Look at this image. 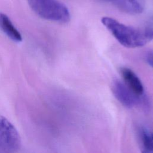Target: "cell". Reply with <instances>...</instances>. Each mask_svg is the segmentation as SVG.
I'll use <instances>...</instances> for the list:
<instances>
[{
  "mask_svg": "<svg viewBox=\"0 0 153 153\" xmlns=\"http://www.w3.org/2000/svg\"><path fill=\"white\" fill-rule=\"evenodd\" d=\"M20 145V137L15 127L0 115V153H16Z\"/></svg>",
  "mask_w": 153,
  "mask_h": 153,
  "instance_id": "cell-3",
  "label": "cell"
},
{
  "mask_svg": "<svg viewBox=\"0 0 153 153\" xmlns=\"http://www.w3.org/2000/svg\"><path fill=\"white\" fill-rule=\"evenodd\" d=\"M110 3L118 10L130 14H138L143 12L145 0H102Z\"/></svg>",
  "mask_w": 153,
  "mask_h": 153,
  "instance_id": "cell-6",
  "label": "cell"
},
{
  "mask_svg": "<svg viewBox=\"0 0 153 153\" xmlns=\"http://www.w3.org/2000/svg\"><path fill=\"white\" fill-rule=\"evenodd\" d=\"M0 29L13 41H22V35L14 26L10 19L2 13H0Z\"/></svg>",
  "mask_w": 153,
  "mask_h": 153,
  "instance_id": "cell-8",
  "label": "cell"
},
{
  "mask_svg": "<svg viewBox=\"0 0 153 153\" xmlns=\"http://www.w3.org/2000/svg\"><path fill=\"white\" fill-rule=\"evenodd\" d=\"M111 90L115 97L124 106L132 108L137 105L146 106L148 100L145 96L139 97L134 94L123 81L116 79L111 84Z\"/></svg>",
  "mask_w": 153,
  "mask_h": 153,
  "instance_id": "cell-4",
  "label": "cell"
},
{
  "mask_svg": "<svg viewBox=\"0 0 153 153\" xmlns=\"http://www.w3.org/2000/svg\"><path fill=\"white\" fill-rule=\"evenodd\" d=\"M32 10L41 17L59 23L70 20L68 7L57 0H27Z\"/></svg>",
  "mask_w": 153,
  "mask_h": 153,
  "instance_id": "cell-2",
  "label": "cell"
},
{
  "mask_svg": "<svg viewBox=\"0 0 153 153\" xmlns=\"http://www.w3.org/2000/svg\"><path fill=\"white\" fill-rule=\"evenodd\" d=\"M120 74L124 83L134 94L139 97L145 96L142 81L131 69L122 68L120 69Z\"/></svg>",
  "mask_w": 153,
  "mask_h": 153,
  "instance_id": "cell-5",
  "label": "cell"
},
{
  "mask_svg": "<svg viewBox=\"0 0 153 153\" xmlns=\"http://www.w3.org/2000/svg\"><path fill=\"white\" fill-rule=\"evenodd\" d=\"M137 135L141 153H153V132L145 127L140 126Z\"/></svg>",
  "mask_w": 153,
  "mask_h": 153,
  "instance_id": "cell-7",
  "label": "cell"
},
{
  "mask_svg": "<svg viewBox=\"0 0 153 153\" xmlns=\"http://www.w3.org/2000/svg\"><path fill=\"white\" fill-rule=\"evenodd\" d=\"M101 22L117 41L126 48L140 47L153 39L151 27H134L109 17H102Z\"/></svg>",
  "mask_w": 153,
  "mask_h": 153,
  "instance_id": "cell-1",
  "label": "cell"
},
{
  "mask_svg": "<svg viewBox=\"0 0 153 153\" xmlns=\"http://www.w3.org/2000/svg\"><path fill=\"white\" fill-rule=\"evenodd\" d=\"M145 59L148 64L153 68V50L148 51L146 53Z\"/></svg>",
  "mask_w": 153,
  "mask_h": 153,
  "instance_id": "cell-9",
  "label": "cell"
}]
</instances>
